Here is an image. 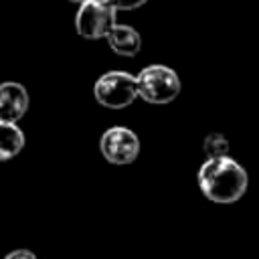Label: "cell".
Returning <instances> with one entry per match:
<instances>
[{
  "instance_id": "cell-3",
  "label": "cell",
  "mask_w": 259,
  "mask_h": 259,
  "mask_svg": "<svg viewBox=\"0 0 259 259\" xmlns=\"http://www.w3.org/2000/svg\"><path fill=\"white\" fill-rule=\"evenodd\" d=\"M93 95L97 103L107 109H123L138 97L136 77L127 71H107L95 81Z\"/></svg>"
},
{
  "instance_id": "cell-10",
  "label": "cell",
  "mask_w": 259,
  "mask_h": 259,
  "mask_svg": "<svg viewBox=\"0 0 259 259\" xmlns=\"http://www.w3.org/2000/svg\"><path fill=\"white\" fill-rule=\"evenodd\" d=\"M115 10H136L144 6L148 0H107Z\"/></svg>"
},
{
  "instance_id": "cell-8",
  "label": "cell",
  "mask_w": 259,
  "mask_h": 259,
  "mask_svg": "<svg viewBox=\"0 0 259 259\" xmlns=\"http://www.w3.org/2000/svg\"><path fill=\"white\" fill-rule=\"evenodd\" d=\"M24 132L14 121L0 119V162H8L14 156H18L24 148Z\"/></svg>"
},
{
  "instance_id": "cell-6",
  "label": "cell",
  "mask_w": 259,
  "mask_h": 259,
  "mask_svg": "<svg viewBox=\"0 0 259 259\" xmlns=\"http://www.w3.org/2000/svg\"><path fill=\"white\" fill-rule=\"evenodd\" d=\"M28 91L24 85L16 81L0 83V119L2 121H18L28 111Z\"/></svg>"
},
{
  "instance_id": "cell-9",
  "label": "cell",
  "mask_w": 259,
  "mask_h": 259,
  "mask_svg": "<svg viewBox=\"0 0 259 259\" xmlns=\"http://www.w3.org/2000/svg\"><path fill=\"white\" fill-rule=\"evenodd\" d=\"M204 154L206 158H217L229 154V140L223 134H210L204 138Z\"/></svg>"
},
{
  "instance_id": "cell-5",
  "label": "cell",
  "mask_w": 259,
  "mask_h": 259,
  "mask_svg": "<svg viewBox=\"0 0 259 259\" xmlns=\"http://www.w3.org/2000/svg\"><path fill=\"white\" fill-rule=\"evenodd\" d=\"M99 150L109 164L125 166L132 164L140 154V140L138 136L125 125L107 127L99 140Z\"/></svg>"
},
{
  "instance_id": "cell-1",
  "label": "cell",
  "mask_w": 259,
  "mask_h": 259,
  "mask_svg": "<svg viewBox=\"0 0 259 259\" xmlns=\"http://www.w3.org/2000/svg\"><path fill=\"white\" fill-rule=\"evenodd\" d=\"M198 186L202 194L217 204L237 202L249 186L247 170L229 154L206 158L198 168Z\"/></svg>"
},
{
  "instance_id": "cell-12",
  "label": "cell",
  "mask_w": 259,
  "mask_h": 259,
  "mask_svg": "<svg viewBox=\"0 0 259 259\" xmlns=\"http://www.w3.org/2000/svg\"><path fill=\"white\" fill-rule=\"evenodd\" d=\"M69 2H75V4H81V2H85V0H69Z\"/></svg>"
},
{
  "instance_id": "cell-11",
  "label": "cell",
  "mask_w": 259,
  "mask_h": 259,
  "mask_svg": "<svg viewBox=\"0 0 259 259\" xmlns=\"http://www.w3.org/2000/svg\"><path fill=\"white\" fill-rule=\"evenodd\" d=\"M4 259H36V255L28 249H16V251H10Z\"/></svg>"
},
{
  "instance_id": "cell-2",
  "label": "cell",
  "mask_w": 259,
  "mask_h": 259,
  "mask_svg": "<svg viewBox=\"0 0 259 259\" xmlns=\"http://www.w3.org/2000/svg\"><path fill=\"white\" fill-rule=\"evenodd\" d=\"M136 85H138V97L154 105H164L174 101L182 89L178 73L158 63L144 67L136 75Z\"/></svg>"
},
{
  "instance_id": "cell-4",
  "label": "cell",
  "mask_w": 259,
  "mask_h": 259,
  "mask_svg": "<svg viewBox=\"0 0 259 259\" xmlns=\"http://www.w3.org/2000/svg\"><path fill=\"white\" fill-rule=\"evenodd\" d=\"M117 10L107 0H85L79 4L75 14V30L79 36L97 40L105 38L107 32L115 26Z\"/></svg>"
},
{
  "instance_id": "cell-7",
  "label": "cell",
  "mask_w": 259,
  "mask_h": 259,
  "mask_svg": "<svg viewBox=\"0 0 259 259\" xmlns=\"http://www.w3.org/2000/svg\"><path fill=\"white\" fill-rule=\"evenodd\" d=\"M107 45L109 49L119 57H136L142 49V36L134 26L117 24L107 32Z\"/></svg>"
}]
</instances>
